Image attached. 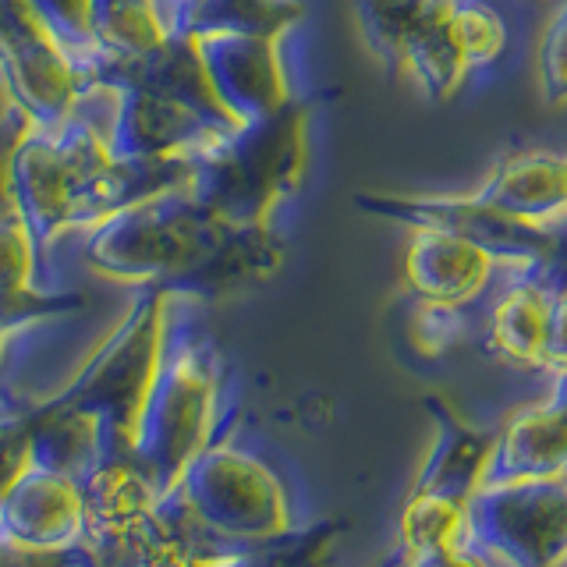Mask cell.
Returning <instances> with one entry per match:
<instances>
[{
	"instance_id": "obj_1",
	"label": "cell",
	"mask_w": 567,
	"mask_h": 567,
	"mask_svg": "<svg viewBox=\"0 0 567 567\" xmlns=\"http://www.w3.org/2000/svg\"><path fill=\"white\" fill-rule=\"evenodd\" d=\"M159 365H164V301L150 298L82 372L64 404L93 415L100 433H111L117 451L135 454Z\"/></svg>"
},
{
	"instance_id": "obj_2",
	"label": "cell",
	"mask_w": 567,
	"mask_h": 567,
	"mask_svg": "<svg viewBox=\"0 0 567 567\" xmlns=\"http://www.w3.org/2000/svg\"><path fill=\"white\" fill-rule=\"evenodd\" d=\"M213 425V377L195 359V351L182 348L171 365H159L153 398L146 404L138 430V472L164 496L182 486L188 465L206 451Z\"/></svg>"
},
{
	"instance_id": "obj_3",
	"label": "cell",
	"mask_w": 567,
	"mask_h": 567,
	"mask_svg": "<svg viewBox=\"0 0 567 567\" xmlns=\"http://www.w3.org/2000/svg\"><path fill=\"white\" fill-rule=\"evenodd\" d=\"M182 486L195 518L224 539H277L291 525L277 475L248 454L203 451Z\"/></svg>"
},
{
	"instance_id": "obj_4",
	"label": "cell",
	"mask_w": 567,
	"mask_h": 567,
	"mask_svg": "<svg viewBox=\"0 0 567 567\" xmlns=\"http://www.w3.org/2000/svg\"><path fill=\"white\" fill-rule=\"evenodd\" d=\"M475 528L525 567L567 560V483L564 478H504L486 486Z\"/></svg>"
},
{
	"instance_id": "obj_5",
	"label": "cell",
	"mask_w": 567,
	"mask_h": 567,
	"mask_svg": "<svg viewBox=\"0 0 567 567\" xmlns=\"http://www.w3.org/2000/svg\"><path fill=\"white\" fill-rule=\"evenodd\" d=\"M365 209L408 227H433L468 238L507 270H532L543 248V224H528L483 203L478 195H422V199H359Z\"/></svg>"
},
{
	"instance_id": "obj_6",
	"label": "cell",
	"mask_w": 567,
	"mask_h": 567,
	"mask_svg": "<svg viewBox=\"0 0 567 567\" xmlns=\"http://www.w3.org/2000/svg\"><path fill=\"white\" fill-rule=\"evenodd\" d=\"M501 277V262L468 238L433 227H412L404 248V280L419 301L472 309L478 306Z\"/></svg>"
},
{
	"instance_id": "obj_7",
	"label": "cell",
	"mask_w": 567,
	"mask_h": 567,
	"mask_svg": "<svg viewBox=\"0 0 567 567\" xmlns=\"http://www.w3.org/2000/svg\"><path fill=\"white\" fill-rule=\"evenodd\" d=\"M4 536L35 546L64 549L82 532V486L64 472L29 468L0 501Z\"/></svg>"
},
{
	"instance_id": "obj_8",
	"label": "cell",
	"mask_w": 567,
	"mask_h": 567,
	"mask_svg": "<svg viewBox=\"0 0 567 567\" xmlns=\"http://www.w3.org/2000/svg\"><path fill=\"white\" fill-rule=\"evenodd\" d=\"M483 301L489 351L501 354L511 365L539 369L554 291H546L532 270H507V266H501V277H496Z\"/></svg>"
},
{
	"instance_id": "obj_9",
	"label": "cell",
	"mask_w": 567,
	"mask_h": 567,
	"mask_svg": "<svg viewBox=\"0 0 567 567\" xmlns=\"http://www.w3.org/2000/svg\"><path fill=\"white\" fill-rule=\"evenodd\" d=\"M483 203L511 213L528 224H546L567 209V153L525 150L496 159L483 188H475Z\"/></svg>"
},
{
	"instance_id": "obj_10",
	"label": "cell",
	"mask_w": 567,
	"mask_h": 567,
	"mask_svg": "<svg viewBox=\"0 0 567 567\" xmlns=\"http://www.w3.org/2000/svg\"><path fill=\"white\" fill-rule=\"evenodd\" d=\"M567 475V412L557 401L518 412L496 443L493 483L504 478H564Z\"/></svg>"
},
{
	"instance_id": "obj_11",
	"label": "cell",
	"mask_w": 567,
	"mask_h": 567,
	"mask_svg": "<svg viewBox=\"0 0 567 567\" xmlns=\"http://www.w3.org/2000/svg\"><path fill=\"white\" fill-rule=\"evenodd\" d=\"M454 4L457 0H430L394 58V68L430 100H451L472 79L454 40Z\"/></svg>"
},
{
	"instance_id": "obj_12",
	"label": "cell",
	"mask_w": 567,
	"mask_h": 567,
	"mask_svg": "<svg viewBox=\"0 0 567 567\" xmlns=\"http://www.w3.org/2000/svg\"><path fill=\"white\" fill-rule=\"evenodd\" d=\"M156 489L132 465H100L82 486V528L93 539H128L153 518Z\"/></svg>"
},
{
	"instance_id": "obj_13",
	"label": "cell",
	"mask_w": 567,
	"mask_h": 567,
	"mask_svg": "<svg viewBox=\"0 0 567 567\" xmlns=\"http://www.w3.org/2000/svg\"><path fill=\"white\" fill-rule=\"evenodd\" d=\"M454 40L465 58L468 75L493 71L511 50V22L507 11L493 0H457L454 4Z\"/></svg>"
},
{
	"instance_id": "obj_14",
	"label": "cell",
	"mask_w": 567,
	"mask_h": 567,
	"mask_svg": "<svg viewBox=\"0 0 567 567\" xmlns=\"http://www.w3.org/2000/svg\"><path fill=\"white\" fill-rule=\"evenodd\" d=\"M461 522H465V501H457L451 493L419 489L401 514V536L412 554L447 549L457 543Z\"/></svg>"
},
{
	"instance_id": "obj_15",
	"label": "cell",
	"mask_w": 567,
	"mask_h": 567,
	"mask_svg": "<svg viewBox=\"0 0 567 567\" xmlns=\"http://www.w3.org/2000/svg\"><path fill=\"white\" fill-rule=\"evenodd\" d=\"M536 85L549 106H567V0L549 4L536 40Z\"/></svg>"
},
{
	"instance_id": "obj_16",
	"label": "cell",
	"mask_w": 567,
	"mask_h": 567,
	"mask_svg": "<svg viewBox=\"0 0 567 567\" xmlns=\"http://www.w3.org/2000/svg\"><path fill=\"white\" fill-rule=\"evenodd\" d=\"M532 274L546 291L567 295V209L543 224V248Z\"/></svg>"
},
{
	"instance_id": "obj_17",
	"label": "cell",
	"mask_w": 567,
	"mask_h": 567,
	"mask_svg": "<svg viewBox=\"0 0 567 567\" xmlns=\"http://www.w3.org/2000/svg\"><path fill=\"white\" fill-rule=\"evenodd\" d=\"M32 433L25 425H0V501L32 468Z\"/></svg>"
},
{
	"instance_id": "obj_18",
	"label": "cell",
	"mask_w": 567,
	"mask_h": 567,
	"mask_svg": "<svg viewBox=\"0 0 567 567\" xmlns=\"http://www.w3.org/2000/svg\"><path fill=\"white\" fill-rule=\"evenodd\" d=\"M539 369L554 372V377L567 372V295H554V306H549V327H546Z\"/></svg>"
},
{
	"instance_id": "obj_19",
	"label": "cell",
	"mask_w": 567,
	"mask_h": 567,
	"mask_svg": "<svg viewBox=\"0 0 567 567\" xmlns=\"http://www.w3.org/2000/svg\"><path fill=\"white\" fill-rule=\"evenodd\" d=\"M412 567H486V560L461 554L457 546H447V549H425V554H415Z\"/></svg>"
},
{
	"instance_id": "obj_20",
	"label": "cell",
	"mask_w": 567,
	"mask_h": 567,
	"mask_svg": "<svg viewBox=\"0 0 567 567\" xmlns=\"http://www.w3.org/2000/svg\"><path fill=\"white\" fill-rule=\"evenodd\" d=\"M554 401L564 408V412H567V372H564V377H557V390H554Z\"/></svg>"
},
{
	"instance_id": "obj_21",
	"label": "cell",
	"mask_w": 567,
	"mask_h": 567,
	"mask_svg": "<svg viewBox=\"0 0 567 567\" xmlns=\"http://www.w3.org/2000/svg\"><path fill=\"white\" fill-rule=\"evenodd\" d=\"M528 4H557V0H528Z\"/></svg>"
},
{
	"instance_id": "obj_22",
	"label": "cell",
	"mask_w": 567,
	"mask_h": 567,
	"mask_svg": "<svg viewBox=\"0 0 567 567\" xmlns=\"http://www.w3.org/2000/svg\"><path fill=\"white\" fill-rule=\"evenodd\" d=\"M0 557H4V539H0Z\"/></svg>"
},
{
	"instance_id": "obj_23",
	"label": "cell",
	"mask_w": 567,
	"mask_h": 567,
	"mask_svg": "<svg viewBox=\"0 0 567 567\" xmlns=\"http://www.w3.org/2000/svg\"><path fill=\"white\" fill-rule=\"evenodd\" d=\"M0 348H4V333H0Z\"/></svg>"
},
{
	"instance_id": "obj_24",
	"label": "cell",
	"mask_w": 567,
	"mask_h": 567,
	"mask_svg": "<svg viewBox=\"0 0 567 567\" xmlns=\"http://www.w3.org/2000/svg\"><path fill=\"white\" fill-rule=\"evenodd\" d=\"M398 567H404V564H398Z\"/></svg>"
}]
</instances>
